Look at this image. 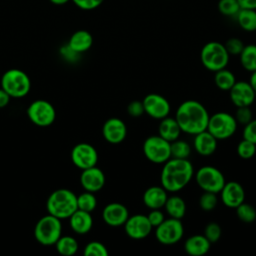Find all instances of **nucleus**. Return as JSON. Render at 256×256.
Here are the masks:
<instances>
[{"label": "nucleus", "mask_w": 256, "mask_h": 256, "mask_svg": "<svg viewBox=\"0 0 256 256\" xmlns=\"http://www.w3.org/2000/svg\"><path fill=\"white\" fill-rule=\"evenodd\" d=\"M211 243L202 234L192 235L184 242V250L191 256H203L210 250Z\"/></svg>", "instance_id": "5701e85b"}, {"label": "nucleus", "mask_w": 256, "mask_h": 256, "mask_svg": "<svg viewBox=\"0 0 256 256\" xmlns=\"http://www.w3.org/2000/svg\"><path fill=\"white\" fill-rule=\"evenodd\" d=\"M237 217L245 223H251L256 219V209L249 203L245 201L238 205L236 208Z\"/></svg>", "instance_id": "473e14b6"}, {"label": "nucleus", "mask_w": 256, "mask_h": 256, "mask_svg": "<svg viewBox=\"0 0 256 256\" xmlns=\"http://www.w3.org/2000/svg\"><path fill=\"white\" fill-rule=\"evenodd\" d=\"M235 117L227 112H216L209 117L207 131L217 140H225L234 135L237 129Z\"/></svg>", "instance_id": "0eeeda50"}, {"label": "nucleus", "mask_w": 256, "mask_h": 256, "mask_svg": "<svg viewBox=\"0 0 256 256\" xmlns=\"http://www.w3.org/2000/svg\"><path fill=\"white\" fill-rule=\"evenodd\" d=\"M68 219L71 229L80 235L87 234L93 226V219L90 212L80 209H77Z\"/></svg>", "instance_id": "4be33fe9"}, {"label": "nucleus", "mask_w": 256, "mask_h": 256, "mask_svg": "<svg viewBox=\"0 0 256 256\" xmlns=\"http://www.w3.org/2000/svg\"><path fill=\"white\" fill-rule=\"evenodd\" d=\"M97 206V199L93 192H83L77 196V207L80 210L92 212Z\"/></svg>", "instance_id": "2f4dec72"}, {"label": "nucleus", "mask_w": 256, "mask_h": 256, "mask_svg": "<svg viewBox=\"0 0 256 256\" xmlns=\"http://www.w3.org/2000/svg\"><path fill=\"white\" fill-rule=\"evenodd\" d=\"M236 19L243 30L248 32L256 30V9L241 8L236 15Z\"/></svg>", "instance_id": "bb28decb"}, {"label": "nucleus", "mask_w": 256, "mask_h": 256, "mask_svg": "<svg viewBox=\"0 0 256 256\" xmlns=\"http://www.w3.org/2000/svg\"><path fill=\"white\" fill-rule=\"evenodd\" d=\"M241 9L238 0H219L218 10L225 16H236Z\"/></svg>", "instance_id": "72a5a7b5"}, {"label": "nucleus", "mask_w": 256, "mask_h": 256, "mask_svg": "<svg viewBox=\"0 0 256 256\" xmlns=\"http://www.w3.org/2000/svg\"><path fill=\"white\" fill-rule=\"evenodd\" d=\"M181 129L175 118L165 117L160 120L158 126V135L169 141L170 143L179 138L181 134Z\"/></svg>", "instance_id": "b1692460"}, {"label": "nucleus", "mask_w": 256, "mask_h": 256, "mask_svg": "<svg viewBox=\"0 0 256 256\" xmlns=\"http://www.w3.org/2000/svg\"><path fill=\"white\" fill-rule=\"evenodd\" d=\"M48 214L59 219H68L77 209V196L69 189L61 188L53 191L47 201Z\"/></svg>", "instance_id": "7ed1b4c3"}, {"label": "nucleus", "mask_w": 256, "mask_h": 256, "mask_svg": "<svg viewBox=\"0 0 256 256\" xmlns=\"http://www.w3.org/2000/svg\"><path fill=\"white\" fill-rule=\"evenodd\" d=\"M56 250L64 256H72L78 251V242L72 236H61L55 243Z\"/></svg>", "instance_id": "c756f323"}, {"label": "nucleus", "mask_w": 256, "mask_h": 256, "mask_svg": "<svg viewBox=\"0 0 256 256\" xmlns=\"http://www.w3.org/2000/svg\"><path fill=\"white\" fill-rule=\"evenodd\" d=\"M143 106H144V111L147 115L150 117L161 120L165 117H167L170 113L171 106L168 100L157 93H150L147 94L143 100Z\"/></svg>", "instance_id": "ddd939ff"}, {"label": "nucleus", "mask_w": 256, "mask_h": 256, "mask_svg": "<svg viewBox=\"0 0 256 256\" xmlns=\"http://www.w3.org/2000/svg\"><path fill=\"white\" fill-rule=\"evenodd\" d=\"M242 136L244 139L256 144V119H252L249 123L244 125Z\"/></svg>", "instance_id": "a19ab883"}, {"label": "nucleus", "mask_w": 256, "mask_h": 256, "mask_svg": "<svg viewBox=\"0 0 256 256\" xmlns=\"http://www.w3.org/2000/svg\"><path fill=\"white\" fill-rule=\"evenodd\" d=\"M236 150H237V154L239 155L240 158H242V159H250L256 153V144H254L253 142L243 138L238 143Z\"/></svg>", "instance_id": "f704fd0d"}, {"label": "nucleus", "mask_w": 256, "mask_h": 256, "mask_svg": "<svg viewBox=\"0 0 256 256\" xmlns=\"http://www.w3.org/2000/svg\"><path fill=\"white\" fill-rule=\"evenodd\" d=\"M71 160L77 168L84 170L96 166L98 153L91 144L79 143L76 144L71 151Z\"/></svg>", "instance_id": "f8f14e48"}, {"label": "nucleus", "mask_w": 256, "mask_h": 256, "mask_svg": "<svg viewBox=\"0 0 256 256\" xmlns=\"http://www.w3.org/2000/svg\"><path fill=\"white\" fill-rule=\"evenodd\" d=\"M217 139L207 130L194 135L193 146L196 152L201 156H210L217 149Z\"/></svg>", "instance_id": "aec40b11"}, {"label": "nucleus", "mask_w": 256, "mask_h": 256, "mask_svg": "<svg viewBox=\"0 0 256 256\" xmlns=\"http://www.w3.org/2000/svg\"><path fill=\"white\" fill-rule=\"evenodd\" d=\"M198 186L207 192L218 194L225 184V177L223 173L216 167L206 165L200 167L195 175Z\"/></svg>", "instance_id": "1a4fd4ad"}, {"label": "nucleus", "mask_w": 256, "mask_h": 256, "mask_svg": "<svg viewBox=\"0 0 256 256\" xmlns=\"http://www.w3.org/2000/svg\"><path fill=\"white\" fill-rule=\"evenodd\" d=\"M72 2L82 10H93L99 7L104 0H72Z\"/></svg>", "instance_id": "c03bdc74"}, {"label": "nucleus", "mask_w": 256, "mask_h": 256, "mask_svg": "<svg viewBox=\"0 0 256 256\" xmlns=\"http://www.w3.org/2000/svg\"><path fill=\"white\" fill-rule=\"evenodd\" d=\"M241 8L256 9V0H238Z\"/></svg>", "instance_id": "de8ad7c7"}, {"label": "nucleus", "mask_w": 256, "mask_h": 256, "mask_svg": "<svg viewBox=\"0 0 256 256\" xmlns=\"http://www.w3.org/2000/svg\"><path fill=\"white\" fill-rule=\"evenodd\" d=\"M27 116L29 120L40 127L51 125L56 118L54 106L46 100H35L27 108Z\"/></svg>", "instance_id": "9b49d317"}, {"label": "nucleus", "mask_w": 256, "mask_h": 256, "mask_svg": "<svg viewBox=\"0 0 256 256\" xmlns=\"http://www.w3.org/2000/svg\"><path fill=\"white\" fill-rule=\"evenodd\" d=\"M10 98L9 94L3 88H0V108L6 107L9 104Z\"/></svg>", "instance_id": "49530a36"}, {"label": "nucleus", "mask_w": 256, "mask_h": 256, "mask_svg": "<svg viewBox=\"0 0 256 256\" xmlns=\"http://www.w3.org/2000/svg\"><path fill=\"white\" fill-rule=\"evenodd\" d=\"M143 203L149 209H161L168 198L167 191L160 186H150L143 193Z\"/></svg>", "instance_id": "412c9836"}, {"label": "nucleus", "mask_w": 256, "mask_h": 256, "mask_svg": "<svg viewBox=\"0 0 256 256\" xmlns=\"http://www.w3.org/2000/svg\"><path fill=\"white\" fill-rule=\"evenodd\" d=\"M171 147V158L178 159H188L191 154L190 145L181 139H176L170 143Z\"/></svg>", "instance_id": "7c9ffc66"}, {"label": "nucleus", "mask_w": 256, "mask_h": 256, "mask_svg": "<svg viewBox=\"0 0 256 256\" xmlns=\"http://www.w3.org/2000/svg\"><path fill=\"white\" fill-rule=\"evenodd\" d=\"M237 123H240L242 125H246L253 119V114L250 109V106H242L237 107V110L234 115Z\"/></svg>", "instance_id": "58836bf2"}, {"label": "nucleus", "mask_w": 256, "mask_h": 256, "mask_svg": "<svg viewBox=\"0 0 256 256\" xmlns=\"http://www.w3.org/2000/svg\"><path fill=\"white\" fill-rule=\"evenodd\" d=\"M49 1L51 3H53V4H55V5H64V4H66L70 0H49Z\"/></svg>", "instance_id": "8fccbe9b"}, {"label": "nucleus", "mask_w": 256, "mask_h": 256, "mask_svg": "<svg viewBox=\"0 0 256 256\" xmlns=\"http://www.w3.org/2000/svg\"><path fill=\"white\" fill-rule=\"evenodd\" d=\"M83 254L85 256H107L108 250L101 242L91 241L84 247Z\"/></svg>", "instance_id": "c9c22d12"}, {"label": "nucleus", "mask_w": 256, "mask_h": 256, "mask_svg": "<svg viewBox=\"0 0 256 256\" xmlns=\"http://www.w3.org/2000/svg\"><path fill=\"white\" fill-rule=\"evenodd\" d=\"M129 217L127 207L118 202L107 204L102 211V218L104 222L111 227L123 226Z\"/></svg>", "instance_id": "a211bd4d"}, {"label": "nucleus", "mask_w": 256, "mask_h": 256, "mask_svg": "<svg viewBox=\"0 0 256 256\" xmlns=\"http://www.w3.org/2000/svg\"><path fill=\"white\" fill-rule=\"evenodd\" d=\"M224 46H225L227 52L229 53V55H239L245 45L242 42V40H240L239 38L232 37V38H229L225 42Z\"/></svg>", "instance_id": "ea45409f"}, {"label": "nucleus", "mask_w": 256, "mask_h": 256, "mask_svg": "<svg viewBox=\"0 0 256 256\" xmlns=\"http://www.w3.org/2000/svg\"><path fill=\"white\" fill-rule=\"evenodd\" d=\"M92 44L93 37L86 30H78L74 32L68 41V46L79 54L88 51Z\"/></svg>", "instance_id": "393cba45"}, {"label": "nucleus", "mask_w": 256, "mask_h": 256, "mask_svg": "<svg viewBox=\"0 0 256 256\" xmlns=\"http://www.w3.org/2000/svg\"><path fill=\"white\" fill-rule=\"evenodd\" d=\"M249 83L252 86V88L254 89V91L256 92V70L251 72V76L249 79Z\"/></svg>", "instance_id": "09e8293b"}, {"label": "nucleus", "mask_w": 256, "mask_h": 256, "mask_svg": "<svg viewBox=\"0 0 256 256\" xmlns=\"http://www.w3.org/2000/svg\"><path fill=\"white\" fill-rule=\"evenodd\" d=\"M235 75L228 69L223 68L215 72L214 82L217 88L222 91H229L236 82Z\"/></svg>", "instance_id": "c85d7f7f"}, {"label": "nucleus", "mask_w": 256, "mask_h": 256, "mask_svg": "<svg viewBox=\"0 0 256 256\" xmlns=\"http://www.w3.org/2000/svg\"><path fill=\"white\" fill-rule=\"evenodd\" d=\"M194 176V167L188 159L170 158L163 164L160 184L167 192H178L188 185Z\"/></svg>", "instance_id": "f257e3e1"}, {"label": "nucleus", "mask_w": 256, "mask_h": 256, "mask_svg": "<svg viewBox=\"0 0 256 256\" xmlns=\"http://www.w3.org/2000/svg\"><path fill=\"white\" fill-rule=\"evenodd\" d=\"M60 53H61V55H62L65 59H67V60H69V61H75V60L78 58V55H79V53H77V52H75L73 49H71V48L68 46V44L65 45V46H63V47L60 49Z\"/></svg>", "instance_id": "a18cd8bd"}, {"label": "nucleus", "mask_w": 256, "mask_h": 256, "mask_svg": "<svg viewBox=\"0 0 256 256\" xmlns=\"http://www.w3.org/2000/svg\"><path fill=\"white\" fill-rule=\"evenodd\" d=\"M123 226L127 236L135 240L146 238L150 235L153 229L147 215L144 214H134L129 216Z\"/></svg>", "instance_id": "4468645a"}, {"label": "nucleus", "mask_w": 256, "mask_h": 256, "mask_svg": "<svg viewBox=\"0 0 256 256\" xmlns=\"http://www.w3.org/2000/svg\"><path fill=\"white\" fill-rule=\"evenodd\" d=\"M61 219L51 214L41 217L34 228L36 241L45 246L55 245L57 240L61 237Z\"/></svg>", "instance_id": "39448f33"}, {"label": "nucleus", "mask_w": 256, "mask_h": 256, "mask_svg": "<svg viewBox=\"0 0 256 256\" xmlns=\"http://www.w3.org/2000/svg\"><path fill=\"white\" fill-rule=\"evenodd\" d=\"M164 208L169 217L172 218L182 219L186 214V203L183 198L178 195L168 196Z\"/></svg>", "instance_id": "a878e982"}, {"label": "nucleus", "mask_w": 256, "mask_h": 256, "mask_svg": "<svg viewBox=\"0 0 256 256\" xmlns=\"http://www.w3.org/2000/svg\"><path fill=\"white\" fill-rule=\"evenodd\" d=\"M1 88H3L11 98H22L29 93L31 81L24 71L9 69L2 75Z\"/></svg>", "instance_id": "423d86ee"}, {"label": "nucleus", "mask_w": 256, "mask_h": 256, "mask_svg": "<svg viewBox=\"0 0 256 256\" xmlns=\"http://www.w3.org/2000/svg\"><path fill=\"white\" fill-rule=\"evenodd\" d=\"M147 217L153 228H156L165 220L164 213L162 212L161 209H150V212L147 214Z\"/></svg>", "instance_id": "37998d69"}, {"label": "nucleus", "mask_w": 256, "mask_h": 256, "mask_svg": "<svg viewBox=\"0 0 256 256\" xmlns=\"http://www.w3.org/2000/svg\"><path fill=\"white\" fill-rule=\"evenodd\" d=\"M230 55L227 52L224 44L217 41L206 43L200 52V60L202 65L209 71L216 72L226 68L229 63Z\"/></svg>", "instance_id": "20e7f679"}, {"label": "nucleus", "mask_w": 256, "mask_h": 256, "mask_svg": "<svg viewBox=\"0 0 256 256\" xmlns=\"http://www.w3.org/2000/svg\"><path fill=\"white\" fill-rule=\"evenodd\" d=\"M184 235V227L181 219L165 218V220L155 228V237L163 245H173L178 243Z\"/></svg>", "instance_id": "9d476101"}, {"label": "nucleus", "mask_w": 256, "mask_h": 256, "mask_svg": "<svg viewBox=\"0 0 256 256\" xmlns=\"http://www.w3.org/2000/svg\"><path fill=\"white\" fill-rule=\"evenodd\" d=\"M219 193L222 203L229 208H236L245 201V190L243 186L236 181L225 182Z\"/></svg>", "instance_id": "f3484780"}, {"label": "nucleus", "mask_w": 256, "mask_h": 256, "mask_svg": "<svg viewBox=\"0 0 256 256\" xmlns=\"http://www.w3.org/2000/svg\"><path fill=\"white\" fill-rule=\"evenodd\" d=\"M221 234H222V229L220 225L216 222H209L204 228L203 235L209 240L211 244L216 243L220 239Z\"/></svg>", "instance_id": "4c0bfd02"}, {"label": "nucleus", "mask_w": 256, "mask_h": 256, "mask_svg": "<svg viewBox=\"0 0 256 256\" xmlns=\"http://www.w3.org/2000/svg\"><path fill=\"white\" fill-rule=\"evenodd\" d=\"M105 180L104 172L96 166L82 170L80 175V183L84 190L93 193L100 191L104 187Z\"/></svg>", "instance_id": "6ab92c4d"}, {"label": "nucleus", "mask_w": 256, "mask_h": 256, "mask_svg": "<svg viewBox=\"0 0 256 256\" xmlns=\"http://www.w3.org/2000/svg\"><path fill=\"white\" fill-rule=\"evenodd\" d=\"M143 153L150 162L164 164L171 158L170 142L159 135H151L143 143Z\"/></svg>", "instance_id": "6e6552de"}, {"label": "nucleus", "mask_w": 256, "mask_h": 256, "mask_svg": "<svg viewBox=\"0 0 256 256\" xmlns=\"http://www.w3.org/2000/svg\"><path fill=\"white\" fill-rule=\"evenodd\" d=\"M217 194L213 192L204 191L199 198V206L204 211H212L217 206Z\"/></svg>", "instance_id": "e433bc0d"}, {"label": "nucleus", "mask_w": 256, "mask_h": 256, "mask_svg": "<svg viewBox=\"0 0 256 256\" xmlns=\"http://www.w3.org/2000/svg\"><path fill=\"white\" fill-rule=\"evenodd\" d=\"M104 139L111 144H119L126 138L127 127L123 120L117 117L109 118L102 127Z\"/></svg>", "instance_id": "dca6fc26"}, {"label": "nucleus", "mask_w": 256, "mask_h": 256, "mask_svg": "<svg viewBox=\"0 0 256 256\" xmlns=\"http://www.w3.org/2000/svg\"><path fill=\"white\" fill-rule=\"evenodd\" d=\"M241 66L249 71L253 72L256 70V45L248 44L245 45L241 53L239 54Z\"/></svg>", "instance_id": "cd10ccee"}, {"label": "nucleus", "mask_w": 256, "mask_h": 256, "mask_svg": "<svg viewBox=\"0 0 256 256\" xmlns=\"http://www.w3.org/2000/svg\"><path fill=\"white\" fill-rule=\"evenodd\" d=\"M127 112L132 117H139L145 113L143 102L139 100L131 101L127 106Z\"/></svg>", "instance_id": "79ce46f5"}, {"label": "nucleus", "mask_w": 256, "mask_h": 256, "mask_svg": "<svg viewBox=\"0 0 256 256\" xmlns=\"http://www.w3.org/2000/svg\"><path fill=\"white\" fill-rule=\"evenodd\" d=\"M209 117L203 104L196 100H186L179 105L174 118L182 132L195 135L207 129Z\"/></svg>", "instance_id": "f03ea898"}, {"label": "nucleus", "mask_w": 256, "mask_h": 256, "mask_svg": "<svg viewBox=\"0 0 256 256\" xmlns=\"http://www.w3.org/2000/svg\"><path fill=\"white\" fill-rule=\"evenodd\" d=\"M230 100L236 107L251 106L255 100L256 92L249 82L236 81L229 90Z\"/></svg>", "instance_id": "2eb2a0df"}]
</instances>
